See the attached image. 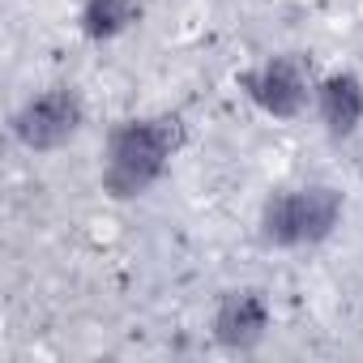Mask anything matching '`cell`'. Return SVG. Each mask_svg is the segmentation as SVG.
<instances>
[{
  "mask_svg": "<svg viewBox=\"0 0 363 363\" xmlns=\"http://www.w3.org/2000/svg\"><path fill=\"white\" fill-rule=\"evenodd\" d=\"M184 145L179 116H137L107 133L99 184L111 201H137L167 175L175 150Z\"/></svg>",
  "mask_w": 363,
  "mask_h": 363,
  "instance_id": "obj_1",
  "label": "cell"
},
{
  "mask_svg": "<svg viewBox=\"0 0 363 363\" xmlns=\"http://www.w3.org/2000/svg\"><path fill=\"white\" fill-rule=\"evenodd\" d=\"M342 193L333 184H299V189H278L265 197L257 231L265 248H316L342 227Z\"/></svg>",
  "mask_w": 363,
  "mask_h": 363,
  "instance_id": "obj_2",
  "label": "cell"
},
{
  "mask_svg": "<svg viewBox=\"0 0 363 363\" xmlns=\"http://www.w3.org/2000/svg\"><path fill=\"white\" fill-rule=\"evenodd\" d=\"M86 128V99L77 86L56 82L39 94H30L13 116H9V133L22 150L30 154H52L65 150L77 133Z\"/></svg>",
  "mask_w": 363,
  "mask_h": 363,
  "instance_id": "obj_3",
  "label": "cell"
},
{
  "mask_svg": "<svg viewBox=\"0 0 363 363\" xmlns=\"http://www.w3.org/2000/svg\"><path fill=\"white\" fill-rule=\"evenodd\" d=\"M235 86L244 90V99L265 111L269 120H299L308 107H312V94H316V82L308 77V65L291 52L282 56H265L261 65L244 69L235 77Z\"/></svg>",
  "mask_w": 363,
  "mask_h": 363,
  "instance_id": "obj_4",
  "label": "cell"
},
{
  "mask_svg": "<svg viewBox=\"0 0 363 363\" xmlns=\"http://www.w3.org/2000/svg\"><path fill=\"white\" fill-rule=\"evenodd\" d=\"M274 325V308H269V295L261 286H231L218 295L214 303V316H210V333L223 350L231 354H248L265 342Z\"/></svg>",
  "mask_w": 363,
  "mask_h": 363,
  "instance_id": "obj_5",
  "label": "cell"
},
{
  "mask_svg": "<svg viewBox=\"0 0 363 363\" xmlns=\"http://www.w3.org/2000/svg\"><path fill=\"white\" fill-rule=\"evenodd\" d=\"M312 107H316L320 128H325L333 141L354 137L359 124H363V77L350 73V69H333V73H325V77L316 82Z\"/></svg>",
  "mask_w": 363,
  "mask_h": 363,
  "instance_id": "obj_6",
  "label": "cell"
},
{
  "mask_svg": "<svg viewBox=\"0 0 363 363\" xmlns=\"http://www.w3.org/2000/svg\"><path fill=\"white\" fill-rule=\"evenodd\" d=\"M141 22V0H82L77 30L90 43H111Z\"/></svg>",
  "mask_w": 363,
  "mask_h": 363,
  "instance_id": "obj_7",
  "label": "cell"
}]
</instances>
